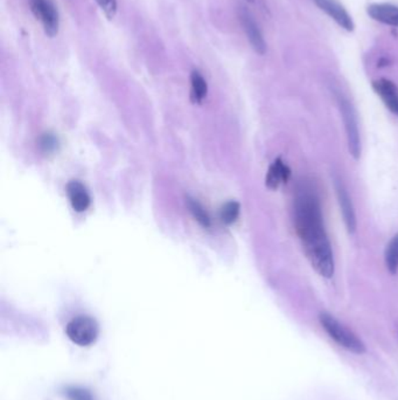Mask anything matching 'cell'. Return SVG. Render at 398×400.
I'll use <instances>...</instances> for the list:
<instances>
[{"mask_svg":"<svg viewBox=\"0 0 398 400\" xmlns=\"http://www.w3.org/2000/svg\"><path fill=\"white\" fill-rule=\"evenodd\" d=\"M337 100H338L339 108L341 111L342 120L345 123L349 152L355 159H359L361 156V141H360L359 124H358L355 109L341 94L337 95Z\"/></svg>","mask_w":398,"mask_h":400,"instance_id":"obj_4","label":"cell"},{"mask_svg":"<svg viewBox=\"0 0 398 400\" xmlns=\"http://www.w3.org/2000/svg\"><path fill=\"white\" fill-rule=\"evenodd\" d=\"M373 88L383 101L384 106L398 116V87L390 80L380 79L374 81Z\"/></svg>","mask_w":398,"mask_h":400,"instance_id":"obj_9","label":"cell"},{"mask_svg":"<svg viewBox=\"0 0 398 400\" xmlns=\"http://www.w3.org/2000/svg\"><path fill=\"white\" fill-rule=\"evenodd\" d=\"M29 6L33 15L43 24L47 36L53 38L59 33L60 19L55 5L52 0H29Z\"/></svg>","mask_w":398,"mask_h":400,"instance_id":"obj_5","label":"cell"},{"mask_svg":"<svg viewBox=\"0 0 398 400\" xmlns=\"http://www.w3.org/2000/svg\"><path fill=\"white\" fill-rule=\"evenodd\" d=\"M335 192L338 196L339 205L341 208L342 217L345 222L346 229L348 233L353 234L356 231V215L353 206L352 199L349 197L347 190L339 179H334Z\"/></svg>","mask_w":398,"mask_h":400,"instance_id":"obj_8","label":"cell"},{"mask_svg":"<svg viewBox=\"0 0 398 400\" xmlns=\"http://www.w3.org/2000/svg\"><path fill=\"white\" fill-rule=\"evenodd\" d=\"M101 10L107 15L108 19H114L117 13V0H96Z\"/></svg>","mask_w":398,"mask_h":400,"instance_id":"obj_17","label":"cell"},{"mask_svg":"<svg viewBox=\"0 0 398 400\" xmlns=\"http://www.w3.org/2000/svg\"><path fill=\"white\" fill-rule=\"evenodd\" d=\"M313 1L316 3L318 8H320L321 11L330 15L340 27L348 32L354 31L355 25H354L352 17L337 0H313Z\"/></svg>","mask_w":398,"mask_h":400,"instance_id":"obj_6","label":"cell"},{"mask_svg":"<svg viewBox=\"0 0 398 400\" xmlns=\"http://www.w3.org/2000/svg\"><path fill=\"white\" fill-rule=\"evenodd\" d=\"M295 226L306 257L319 276L331 279L335 264L325 229L320 201L309 186L302 185L295 199Z\"/></svg>","mask_w":398,"mask_h":400,"instance_id":"obj_1","label":"cell"},{"mask_svg":"<svg viewBox=\"0 0 398 400\" xmlns=\"http://www.w3.org/2000/svg\"><path fill=\"white\" fill-rule=\"evenodd\" d=\"M41 147L45 148V150L50 151L55 148V140L50 135L43 137L41 140Z\"/></svg>","mask_w":398,"mask_h":400,"instance_id":"obj_18","label":"cell"},{"mask_svg":"<svg viewBox=\"0 0 398 400\" xmlns=\"http://www.w3.org/2000/svg\"><path fill=\"white\" fill-rule=\"evenodd\" d=\"M370 18L384 25L398 27V6L391 4H371L367 8Z\"/></svg>","mask_w":398,"mask_h":400,"instance_id":"obj_12","label":"cell"},{"mask_svg":"<svg viewBox=\"0 0 398 400\" xmlns=\"http://www.w3.org/2000/svg\"><path fill=\"white\" fill-rule=\"evenodd\" d=\"M239 20L242 24L243 29L246 32V38L249 40L250 45L253 47V50L260 55H264L267 53V43L264 40L263 34L260 32V27L255 22V19L251 17L249 12L246 10L239 11Z\"/></svg>","mask_w":398,"mask_h":400,"instance_id":"obj_7","label":"cell"},{"mask_svg":"<svg viewBox=\"0 0 398 400\" xmlns=\"http://www.w3.org/2000/svg\"><path fill=\"white\" fill-rule=\"evenodd\" d=\"M319 321L323 328L325 329V331L327 332L328 336L331 337L332 340H334L340 347L345 348L354 354L361 355L366 352V347L362 343V341L332 315L321 313L319 315Z\"/></svg>","mask_w":398,"mask_h":400,"instance_id":"obj_2","label":"cell"},{"mask_svg":"<svg viewBox=\"0 0 398 400\" xmlns=\"http://www.w3.org/2000/svg\"><path fill=\"white\" fill-rule=\"evenodd\" d=\"M67 194L71 201V208L76 212H84L89 208V193L87 191L86 186L78 180H71L68 183Z\"/></svg>","mask_w":398,"mask_h":400,"instance_id":"obj_10","label":"cell"},{"mask_svg":"<svg viewBox=\"0 0 398 400\" xmlns=\"http://www.w3.org/2000/svg\"><path fill=\"white\" fill-rule=\"evenodd\" d=\"M207 93H208V86L206 80L200 72L193 71L191 74V97L193 102L201 103L206 99Z\"/></svg>","mask_w":398,"mask_h":400,"instance_id":"obj_13","label":"cell"},{"mask_svg":"<svg viewBox=\"0 0 398 400\" xmlns=\"http://www.w3.org/2000/svg\"><path fill=\"white\" fill-rule=\"evenodd\" d=\"M189 208L193 217L199 222L200 225H202L205 229L210 227V218L206 210L199 204L198 201L193 199H189Z\"/></svg>","mask_w":398,"mask_h":400,"instance_id":"obj_16","label":"cell"},{"mask_svg":"<svg viewBox=\"0 0 398 400\" xmlns=\"http://www.w3.org/2000/svg\"><path fill=\"white\" fill-rule=\"evenodd\" d=\"M291 177V169L285 164L281 158H277L269 166L265 177V185L267 189L277 190L281 184H286Z\"/></svg>","mask_w":398,"mask_h":400,"instance_id":"obj_11","label":"cell"},{"mask_svg":"<svg viewBox=\"0 0 398 400\" xmlns=\"http://www.w3.org/2000/svg\"><path fill=\"white\" fill-rule=\"evenodd\" d=\"M384 262L390 274L395 276L398 272V233L392 236L384 252Z\"/></svg>","mask_w":398,"mask_h":400,"instance_id":"obj_14","label":"cell"},{"mask_svg":"<svg viewBox=\"0 0 398 400\" xmlns=\"http://www.w3.org/2000/svg\"><path fill=\"white\" fill-rule=\"evenodd\" d=\"M68 338L78 347H90L96 342L100 328L90 316H76L66 327Z\"/></svg>","mask_w":398,"mask_h":400,"instance_id":"obj_3","label":"cell"},{"mask_svg":"<svg viewBox=\"0 0 398 400\" xmlns=\"http://www.w3.org/2000/svg\"><path fill=\"white\" fill-rule=\"evenodd\" d=\"M239 204L237 201H229L227 204H224L221 208L220 217L221 220L227 224V225H231L234 224L236 220H237L238 215H239Z\"/></svg>","mask_w":398,"mask_h":400,"instance_id":"obj_15","label":"cell"},{"mask_svg":"<svg viewBox=\"0 0 398 400\" xmlns=\"http://www.w3.org/2000/svg\"><path fill=\"white\" fill-rule=\"evenodd\" d=\"M248 3H255V0H246Z\"/></svg>","mask_w":398,"mask_h":400,"instance_id":"obj_19","label":"cell"}]
</instances>
